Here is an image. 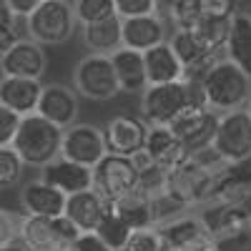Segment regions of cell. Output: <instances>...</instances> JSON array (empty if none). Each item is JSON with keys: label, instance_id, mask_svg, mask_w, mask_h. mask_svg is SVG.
Here are the masks:
<instances>
[{"label": "cell", "instance_id": "cell-1", "mask_svg": "<svg viewBox=\"0 0 251 251\" xmlns=\"http://www.w3.org/2000/svg\"><path fill=\"white\" fill-rule=\"evenodd\" d=\"M208 108L201 80L183 78L176 83L149 86L141 93V116L149 126H171L186 111Z\"/></svg>", "mask_w": 251, "mask_h": 251}, {"label": "cell", "instance_id": "cell-2", "mask_svg": "<svg viewBox=\"0 0 251 251\" xmlns=\"http://www.w3.org/2000/svg\"><path fill=\"white\" fill-rule=\"evenodd\" d=\"M208 151V149H206ZM201 151L196 156H191L188 161H183L181 166H176L174 171L166 174V186H163V196L171 199L176 206L181 208H191L199 203H208L211 196V183H214V174L221 166H214L211 161H219L216 156L208 161V153ZM221 163V161H219Z\"/></svg>", "mask_w": 251, "mask_h": 251}, {"label": "cell", "instance_id": "cell-3", "mask_svg": "<svg viewBox=\"0 0 251 251\" xmlns=\"http://www.w3.org/2000/svg\"><path fill=\"white\" fill-rule=\"evenodd\" d=\"M63 131L66 128L50 123L40 113L23 116L20 128H18V133L13 138V149L18 151V156L23 158L25 166L43 169V166H48L50 161H55L60 156Z\"/></svg>", "mask_w": 251, "mask_h": 251}, {"label": "cell", "instance_id": "cell-4", "mask_svg": "<svg viewBox=\"0 0 251 251\" xmlns=\"http://www.w3.org/2000/svg\"><path fill=\"white\" fill-rule=\"evenodd\" d=\"M201 86H203V96H206L208 108L221 111V113L244 108L251 98V78L226 58H221L216 66L201 78Z\"/></svg>", "mask_w": 251, "mask_h": 251}, {"label": "cell", "instance_id": "cell-5", "mask_svg": "<svg viewBox=\"0 0 251 251\" xmlns=\"http://www.w3.org/2000/svg\"><path fill=\"white\" fill-rule=\"evenodd\" d=\"M83 231L63 214L48 216H23L18 224V241L28 251H66Z\"/></svg>", "mask_w": 251, "mask_h": 251}, {"label": "cell", "instance_id": "cell-6", "mask_svg": "<svg viewBox=\"0 0 251 251\" xmlns=\"http://www.w3.org/2000/svg\"><path fill=\"white\" fill-rule=\"evenodd\" d=\"M75 13L68 0H43L38 10L25 18L28 38L40 46H63L75 33Z\"/></svg>", "mask_w": 251, "mask_h": 251}, {"label": "cell", "instance_id": "cell-7", "mask_svg": "<svg viewBox=\"0 0 251 251\" xmlns=\"http://www.w3.org/2000/svg\"><path fill=\"white\" fill-rule=\"evenodd\" d=\"M141 186V174L133 158L106 153L93 166V191L108 203H118Z\"/></svg>", "mask_w": 251, "mask_h": 251}, {"label": "cell", "instance_id": "cell-8", "mask_svg": "<svg viewBox=\"0 0 251 251\" xmlns=\"http://www.w3.org/2000/svg\"><path fill=\"white\" fill-rule=\"evenodd\" d=\"M211 151L221 163H246L251 158V116L246 108L219 116Z\"/></svg>", "mask_w": 251, "mask_h": 251}, {"label": "cell", "instance_id": "cell-9", "mask_svg": "<svg viewBox=\"0 0 251 251\" xmlns=\"http://www.w3.org/2000/svg\"><path fill=\"white\" fill-rule=\"evenodd\" d=\"M73 88L78 96L88 98V100L116 98L121 93V86H118L111 55H100V53L83 55L73 71Z\"/></svg>", "mask_w": 251, "mask_h": 251}, {"label": "cell", "instance_id": "cell-10", "mask_svg": "<svg viewBox=\"0 0 251 251\" xmlns=\"http://www.w3.org/2000/svg\"><path fill=\"white\" fill-rule=\"evenodd\" d=\"M211 241L219 246L224 241H234L251 234V208L234 203H206L199 214Z\"/></svg>", "mask_w": 251, "mask_h": 251}, {"label": "cell", "instance_id": "cell-11", "mask_svg": "<svg viewBox=\"0 0 251 251\" xmlns=\"http://www.w3.org/2000/svg\"><path fill=\"white\" fill-rule=\"evenodd\" d=\"M106 141H103V131L91 123H73L63 131V143H60V156L75 161L80 166H93L106 156Z\"/></svg>", "mask_w": 251, "mask_h": 251}, {"label": "cell", "instance_id": "cell-12", "mask_svg": "<svg viewBox=\"0 0 251 251\" xmlns=\"http://www.w3.org/2000/svg\"><path fill=\"white\" fill-rule=\"evenodd\" d=\"M103 141H106V151L116 156H128L133 158L138 151H143L146 136H149V123L143 118L118 113L108 118V123L103 126Z\"/></svg>", "mask_w": 251, "mask_h": 251}, {"label": "cell", "instance_id": "cell-13", "mask_svg": "<svg viewBox=\"0 0 251 251\" xmlns=\"http://www.w3.org/2000/svg\"><path fill=\"white\" fill-rule=\"evenodd\" d=\"M216 126H219V113L211 108H196V111H186L171 123V131L181 138L186 146V151L196 156L206 149H211L214 136H216Z\"/></svg>", "mask_w": 251, "mask_h": 251}, {"label": "cell", "instance_id": "cell-14", "mask_svg": "<svg viewBox=\"0 0 251 251\" xmlns=\"http://www.w3.org/2000/svg\"><path fill=\"white\" fill-rule=\"evenodd\" d=\"M169 43L183 66V78L201 80L221 60V53L211 50L194 30H176Z\"/></svg>", "mask_w": 251, "mask_h": 251}, {"label": "cell", "instance_id": "cell-15", "mask_svg": "<svg viewBox=\"0 0 251 251\" xmlns=\"http://www.w3.org/2000/svg\"><path fill=\"white\" fill-rule=\"evenodd\" d=\"M46 66H48L46 50L33 38H20L15 46H10L0 55V71H3V75H13V78L40 80L46 73Z\"/></svg>", "mask_w": 251, "mask_h": 251}, {"label": "cell", "instance_id": "cell-16", "mask_svg": "<svg viewBox=\"0 0 251 251\" xmlns=\"http://www.w3.org/2000/svg\"><path fill=\"white\" fill-rule=\"evenodd\" d=\"M158 231L169 251H201L206 246H214L201 219L191 214H181V216L163 221L158 226Z\"/></svg>", "mask_w": 251, "mask_h": 251}, {"label": "cell", "instance_id": "cell-17", "mask_svg": "<svg viewBox=\"0 0 251 251\" xmlns=\"http://www.w3.org/2000/svg\"><path fill=\"white\" fill-rule=\"evenodd\" d=\"M251 201V169L244 163H224L214 174L208 203L246 206Z\"/></svg>", "mask_w": 251, "mask_h": 251}, {"label": "cell", "instance_id": "cell-18", "mask_svg": "<svg viewBox=\"0 0 251 251\" xmlns=\"http://www.w3.org/2000/svg\"><path fill=\"white\" fill-rule=\"evenodd\" d=\"M166 33H169V25H166V20L158 13L121 20L123 48H131V50H138V53H146V50L166 43Z\"/></svg>", "mask_w": 251, "mask_h": 251}, {"label": "cell", "instance_id": "cell-19", "mask_svg": "<svg viewBox=\"0 0 251 251\" xmlns=\"http://www.w3.org/2000/svg\"><path fill=\"white\" fill-rule=\"evenodd\" d=\"M143 151L149 153V158L166 174L191 158V153L186 151L181 138L171 131V126H149V136H146Z\"/></svg>", "mask_w": 251, "mask_h": 251}, {"label": "cell", "instance_id": "cell-20", "mask_svg": "<svg viewBox=\"0 0 251 251\" xmlns=\"http://www.w3.org/2000/svg\"><path fill=\"white\" fill-rule=\"evenodd\" d=\"M20 208L25 211V216H63L66 214V201L68 196L53 188L50 183H46L43 178L38 181H28L23 188H20Z\"/></svg>", "mask_w": 251, "mask_h": 251}, {"label": "cell", "instance_id": "cell-21", "mask_svg": "<svg viewBox=\"0 0 251 251\" xmlns=\"http://www.w3.org/2000/svg\"><path fill=\"white\" fill-rule=\"evenodd\" d=\"M35 113H40L60 128H68L78 118V96L63 83H48V86H43Z\"/></svg>", "mask_w": 251, "mask_h": 251}, {"label": "cell", "instance_id": "cell-22", "mask_svg": "<svg viewBox=\"0 0 251 251\" xmlns=\"http://www.w3.org/2000/svg\"><path fill=\"white\" fill-rule=\"evenodd\" d=\"M40 178H43L46 183H50L53 188H58V191H63L66 196H73V194L93 188V169L80 166L75 161H68L63 156H58L55 161L43 166V176Z\"/></svg>", "mask_w": 251, "mask_h": 251}, {"label": "cell", "instance_id": "cell-23", "mask_svg": "<svg viewBox=\"0 0 251 251\" xmlns=\"http://www.w3.org/2000/svg\"><path fill=\"white\" fill-rule=\"evenodd\" d=\"M40 93H43V83L35 78H13V75L0 78V103L13 113H18L20 118L38 111Z\"/></svg>", "mask_w": 251, "mask_h": 251}, {"label": "cell", "instance_id": "cell-24", "mask_svg": "<svg viewBox=\"0 0 251 251\" xmlns=\"http://www.w3.org/2000/svg\"><path fill=\"white\" fill-rule=\"evenodd\" d=\"M108 208H111V203L103 201L93 188H88V191H80V194L68 196V201H66V216L80 228L83 234H88V231H96V228H98L103 216L108 214Z\"/></svg>", "mask_w": 251, "mask_h": 251}, {"label": "cell", "instance_id": "cell-25", "mask_svg": "<svg viewBox=\"0 0 251 251\" xmlns=\"http://www.w3.org/2000/svg\"><path fill=\"white\" fill-rule=\"evenodd\" d=\"M143 63H146V78L149 86H161V83H176L183 80V66L176 55V50L171 48V43H166L151 48L143 53Z\"/></svg>", "mask_w": 251, "mask_h": 251}, {"label": "cell", "instance_id": "cell-26", "mask_svg": "<svg viewBox=\"0 0 251 251\" xmlns=\"http://www.w3.org/2000/svg\"><path fill=\"white\" fill-rule=\"evenodd\" d=\"M111 63H113V71H116L118 86H121L123 93H143L149 88L143 53L121 46L116 53H111Z\"/></svg>", "mask_w": 251, "mask_h": 251}, {"label": "cell", "instance_id": "cell-27", "mask_svg": "<svg viewBox=\"0 0 251 251\" xmlns=\"http://www.w3.org/2000/svg\"><path fill=\"white\" fill-rule=\"evenodd\" d=\"M224 55L251 78V15L249 13L239 10L231 18V30H228Z\"/></svg>", "mask_w": 251, "mask_h": 251}, {"label": "cell", "instance_id": "cell-28", "mask_svg": "<svg viewBox=\"0 0 251 251\" xmlns=\"http://www.w3.org/2000/svg\"><path fill=\"white\" fill-rule=\"evenodd\" d=\"M83 43L91 53H100V55H111L116 53L123 43H121V18H111V20H100V23H91L83 25Z\"/></svg>", "mask_w": 251, "mask_h": 251}, {"label": "cell", "instance_id": "cell-29", "mask_svg": "<svg viewBox=\"0 0 251 251\" xmlns=\"http://www.w3.org/2000/svg\"><path fill=\"white\" fill-rule=\"evenodd\" d=\"M113 208L118 211V216L133 228V231L156 226L153 224V199L149 194H143L141 188H138V191H133L131 196L121 199L118 203H113Z\"/></svg>", "mask_w": 251, "mask_h": 251}, {"label": "cell", "instance_id": "cell-30", "mask_svg": "<svg viewBox=\"0 0 251 251\" xmlns=\"http://www.w3.org/2000/svg\"><path fill=\"white\" fill-rule=\"evenodd\" d=\"M103 244H106L111 251H121L123 246H126V241L131 239V234H133V228L126 224L121 216H118V211L113 208V203H111V208H108V214L103 216V221L98 224V228L93 231Z\"/></svg>", "mask_w": 251, "mask_h": 251}, {"label": "cell", "instance_id": "cell-31", "mask_svg": "<svg viewBox=\"0 0 251 251\" xmlns=\"http://www.w3.org/2000/svg\"><path fill=\"white\" fill-rule=\"evenodd\" d=\"M228 30H231V18H214V15H203L199 20V25L194 28V33L216 53H224Z\"/></svg>", "mask_w": 251, "mask_h": 251}, {"label": "cell", "instance_id": "cell-32", "mask_svg": "<svg viewBox=\"0 0 251 251\" xmlns=\"http://www.w3.org/2000/svg\"><path fill=\"white\" fill-rule=\"evenodd\" d=\"M73 13L80 25L111 20V18H116V0H75Z\"/></svg>", "mask_w": 251, "mask_h": 251}, {"label": "cell", "instance_id": "cell-33", "mask_svg": "<svg viewBox=\"0 0 251 251\" xmlns=\"http://www.w3.org/2000/svg\"><path fill=\"white\" fill-rule=\"evenodd\" d=\"M201 18V0H171L169 3V20L176 30H194Z\"/></svg>", "mask_w": 251, "mask_h": 251}, {"label": "cell", "instance_id": "cell-34", "mask_svg": "<svg viewBox=\"0 0 251 251\" xmlns=\"http://www.w3.org/2000/svg\"><path fill=\"white\" fill-rule=\"evenodd\" d=\"M23 171H25V163L18 156V151L13 146L0 149V188L18 186L20 178H23Z\"/></svg>", "mask_w": 251, "mask_h": 251}, {"label": "cell", "instance_id": "cell-35", "mask_svg": "<svg viewBox=\"0 0 251 251\" xmlns=\"http://www.w3.org/2000/svg\"><path fill=\"white\" fill-rule=\"evenodd\" d=\"M121 251H169V249H166V244H163V236L158 231V226H149V228L133 231Z\"/></svg>", "mask_w": 251, "mask_h": 251}, {"label": "cell", "instance_id": "cell-36", "mask_svg": "<svg viewBox=\"0 0 251 251\" xmlns=\"http://www.w3.org/2000/svg\"><path fill=\"white\" fill-rule=\"evenodd\" d=\"M158 10V0H116V15L123 18H138L151 15Z\"/></svg>", "mask_w": 251, "mask_h": 251}, {"label": "cell", "instance_id": "cell-37", "mask_svg": "<svg viewBox=\"0 0 251 251\" xmlns=\"http://www.w3.org/2000/svg\"><path fill=\"white\" fill-rule=\"evenodd\" d=\"M20 118L18 113H13L10 108H5L3 103H0V149H8L13 146V138L20 128Z\"/></svg>", "mask_w": 251, "mask_h": 251}, {"label": "cell", "instance_id": "cell-38", "mask_svg": "<svg viewBox=\"0 0 251 251\" xmlns=\"http://www.w3.org/2000/svg\"><path fill=\"white\" fill-rule=\"evenodd\" d=\"M201 10L214 18H234L239 13V0H201Z\"/></svg>", "mask_w": 251, "mask_h": 251}, {"label": "cell", "instance_id": "cell-39", "mask_svg": "<svg viewBox=\"0 0 251 251\" xmlns=\"http://www.w3.org/2000/svg\"><path fill=\"white\" fill-rule=\"evenodd\" d=\"M66 251H111L106 244H103L93 231H88V234H80Z\"/></svg>", "mask_w": 251, "mask_h": 251}, {"label": "cell", "instance_id": "cell-40", "mask_svg": "<svg viewBox=\"0 0 251 251\" xmlns=\"http://www.w3.org/2000/svg\"><path fill=\"white\" fill-rule=\"evenodd\" d=\"M18 239V224H15V216L5 208H0V246H5L10 241Z\"/></svg>", "mask_w": 251, "mask_h": 251}, {"label": "cell", "instance_id": "cell-41", "mask_svg": "<svg viewBox=\"0 0 251 251\" xmlns=\"http://www.w3.org/2000/svg\"><path fill=\"white\" fill-rule=\"evenodd\" d=\"M18 33V15L10 10L8 0H0V38Z\"/></svg>", "mask_w": 251, "mask_h": 251}, {"label": "cell", "instance_id": "cell-42", "mask_svg": "<svg viewBox=\"0 0 251 251\" xmlns=\"http://www.w3.org/2000/svg\"><path fill=\"white\" fill-rule=\"evenodd\" d=\"M40 3H43V0H8L10 10H13L18 18H30V15L38 10Z\"/></svg>", "mask_w": 251, "mask_h": 251}, {"label": "cell", "instance_id": "cell-43", "mask_svg": "<svg viewBox=\"0 0 251 251\" xmlns=\"http://www.w3.org/2000/svg\"><path fill=\"white\" fill-rule=\"evenodd\" d=\"M0 251H28V249L15 239V241H10V244H5V246H0Z\"/></svg>", "mask_w": 251, "mask_h": 251}, {"label": "cell", "instance_id": "cell-44", "mask_svg": "<svg viewBox=\"0 0 251 251\" xmlns=\"http://www.w3.org/2000/svg\"><path fill=\"white\" fill-rule=\"evenodd\" d=\"M201 251H219V246L214 244V246H206V249H201Z\"/></svg>", "mask_w": 251, "mask_h": 251}, {"label": "cell", "instance_id": "cell-45", "mask_svg": "<svg viewBox=\"0 0 251 251\" xmlns=\"http://www.w3.org/2000/svg\"><path fill=\"white\" fill-rule=\"evenodd\" d=\"M246 111H249V116H251V98H249V103H246Z\"/></svg>", "mask_w": 251, "mask_h": 251}]
</instances>
